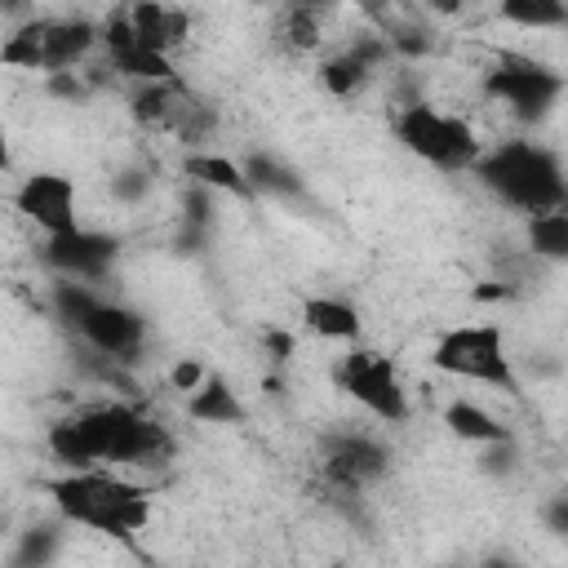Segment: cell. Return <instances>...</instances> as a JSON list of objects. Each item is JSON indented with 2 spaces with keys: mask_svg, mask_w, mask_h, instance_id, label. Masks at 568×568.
Returning a JSON list of instances; mask_svg holds the SVG:
<instances>
[{
  "mask_svg": "<svg viewBox=\"0 0 568 568\" xmlns=\"http://www.w3.org/2000/svg\"><path fill=\"white\" fill-rule=\"evenodd\" d=\"M501 204L532 213H550V209H568V182H564V164L550 146L528 142V138H510L497 142L488 151H479L475 169H470Z\"/></svg>",
  "mask_w": 568,
  "mask_h": 568,
  "instance_id": "cell-3",
  "label": "cell"
},
{
  "mask_svg": "<svg viewBox=\"0 0 568 568\" xmlns=\"http://www.w3.org/2000/svg\"><path fill=\"white\" fill-rule=\"evenodd\" d=\"M444 426H448L462 444H479V448H484V444H497V439H506V435H510V430H506V426H501L484 404L462 399V395L444 404Z\"/></svg>",
  "mask_w": 568,
  "mask_h": 568,
  "instance_id": "cell-17",
  "label": "cell"
},
{
  "mask_svg": "<svg viewBox=\"0 0 568 568\" xmlns=\"http://www.w3.org/2000/svg\"><path fill=\"white\" fill-rule=\"evenodd\" d=\"M390 466V453L373 435H337L324 448V470L342 484H368Z\"/></svg>",
  "mask_w": 568,
  "mask_h": 568,
  "instance_id": "cell-11",
  "label": "cell"
},
{
  "mask_svg": "<svg viewBox=\"0 0 568 568\" xmlns=\"http://www.w3.org/2000/svg\"><path fill=\"white\" fill-rule=\"evenodd\" d=\"M248 191H266V195H297L302 191V178L293 164H284L280 155H266V151H253L244 164H240Z\"/></svg>",
  "mask_w": 568,
  "mask_h": 568,
  "instance_id": "cell-18",
  "label": "cell"
},
{
  "mask_svg": "<svg viewBox=\"0 0 568 568\" xmlns=\"http://www.w3.org/2000/svg\"><path fill=\"white\" fill-rule=\"evenodd\" d=\"M444 568H466V564H444Z\"/></svg>",
  "mask_w": 568,
  "mask_h": 568,
  "instance_id": "cell-33",
  "label": "cell"
},
{
  "mask_svg": "<svg viewBox=\"0 0 568 568\" xmlns=\"http://www.w3.org/2000/svg\"><path fill=\"white\" fill-rule=\"evenodd\" d=\"M146 186H151V182H146V173H142V169H124V173H115V178H111V195H115V200H124V204L142 200V195H146Z\"/></svg>",
  "mask_w": 568,
  "mask_h": 568,
  "instance_id": "cell-26",
  "label": "cell"
},
{
  "mask_svg": "<svg viewBox=\"0 0 568 568\" xmlns=\"http://www.w3.org/2000/svg\"><path fill=\"white\" fill-rule=\"evenodd\" d=\"M528 248L541 262H568V209L528 217Z\"/></svg>",
  "mask_w": 568,
  "mask_h": 568,
  "instance_id": "cell-21",
  "label": "cell"
},
{
  "mask_svg": "<svg viewBox=\"0 0 568 568\" xmlns=\"http://www.w3.org/2000/svg\"><path fill=\"white\" fill-rule=\"evenodd\" d=\"M479 568H519V559H510V555H488Z\"/></svg>",
  "mask_w": 568,
  "mask_h": 568,
  "instance_id": "cell-31",
  "label": "cell"
},
{
  "mask_svg": "<svg viewBox=\"0 0 568 568\" xmlns=\"http://www.w3.org/2000/svg\"><path fill=\"white\" fill-rule=\"evenodd\" d=\"M546 528H550L555 537H568V497H550V506H546Z\"/></svg>",
  "mask_w": 568,
  "mask_h": 568,
  "instance_id": "cell-28",
  "label": "cell"
},
{
  "mask_svg": "<svg viewBox=\"0 0 568 568\" xmlns=\"http://www.w3.org/2000/svg\"><path fill=\"white\" fill-rule=\"evenodd\" d=\"M284 40L293 44V49H315L320 40H324V22H320V9H306V4H293V9H284Z\"/></svg>",
  "mask_w": 568,
  "mask_h": 568,
  "instance_id": "cell-24",
  "label": "cell"
},
{
  "mask_svg": "<svg viewBox=\"0 0 568 568\" xmlns=\"http://www.w3.org/2000/svg\"><path fill=\"white\" fill-rule=\"evenodd\" d=\"M62 546V519L53 524H31L18 532L13 541V555H9V568H49L53 555Z\"/></svg>",
  "mask_w": 568,
  "mask_h": 568,
  "instance_id": "cell-20",
  "label": "cell"
},
{
  "mask_svg": "<svg viewBox=\"0 0 568 568\" xmlns=\"http://www.w3.org/2000/svg\"><path fill=\"white\" fill-rule=\"evenodd\" d=\"M204 377H209V368H204L200 359H178V364H173V373H169V382H173L178 390H186V395H191Z\"/></svg>",
  "mask_w": 568,
  "mask_h": 568,
  "instance_id": "cell-27",
  "label": "cell"
},
{
  "mask_svg": "<svg viewBox=\"0 0 568 568\" xmlns=\"http://www.w3.org/2000/svg\"><path fill=\"white\" fill-rule=\"evenodd\" d=\"M182 169H186V178L200 186V191H209V195H244L248 191V182H244V173H240V160H231V155H217V151H191L186 160H182Z\"/></svg>",
  "mask_w": 568,
  "mask_h": 568,
  "instance_id": "cell-16",
  "label": "cell"
},
{
  "mask_svg": "<svg viewBox=\"0 0 568 568\" xmlns=\"http://www.w3.org/2000/svg\"><path fill=\"white\" fill-rule=\"evenodd\" d=\"M497 18H506L524 31H555L568 22V4H559V0H506L497 9Z\"/></svg>",
  "mask_w": 568,
  "mask_h": 568,
  "instance_id": "cell-22",
  "label": "cell"
},
{
  "mask_svg": "<svg viewBox=\"0 0 568 568\" xmlns=\"http://www.w3.org/2000/svg\"><path fill=\"white\" fill-rule=\"evenodd\" d=\"M13 169V146H9V124L0 120V173Z\"/></svg>",
  "mask_w": 568,
  "mask_h": 568,
  "instance_id": "cell-30",
  "label": "cell"
},
{
  "mask_svg": "<svg viewBox=\"0 0 568 568\" xmlns=\"http://www.w3.org/2000/svg\"><path fill=\"white\" fill-rule=\"evenodd\" d=\"M302 328L324 337V342H346V346H359V311L346 302V297H328V293H315L302 302Z\"/></svg>",
  "mask_w": 568,
  "mask_h": 568,
  "instance_id": "cell-14",
  "label": "cell"
},
{
  "mask_svg": "<svg viewBox=\"0 0 568 568\" xmlns=\"http://www.w3.org/2000/svg\"><path fill=\"white\" fill-rule=\"evenodd\" d=\"M4 532H9V519H4V510H0V537H4Z\"/></svg>",
  "mask_w": 568,
  "mask_h": 568,
  "instance_id": "cell-32",
  "label": "cell"
},
{
  "mask_svg": "<svg viewBox=\"0 0 568 568\" xmlns=\"http://www.w3.org/2000/svg\"><path fill=\"white\" fill-rule=\"evenodd\" d=\"M13 209L36 226L44 231V240L53 235H67L80 226L75 217V182L67 173H53V169H36L18 182L13 191Z\"/></svg>",
  "mask_w": 568,
  "mask_h": 568,
  "instance_id": "cell-9",
  "label": "cell"
},
{
  "mask_svg": "<svg viewBox=\"0 0 568 568\" xmlns=\"http://www.w3.org/2000/svg\"><path fill=\"white\" fill-rule=\"evenodd\" d=\"M53 311L106 359H138V351L146 342V320L138 311H129L124 302L93 293L89 284L58 280L53 284Z\"/></svg>",
  "mask_w": 568,
  "mask_h": 568,
  "instance_id": "cell-4",
  "label": "cell"
},
{
  "mask_svg": "<svg viewBox=\"0 0 568 568\" xmlns=\"http://www.w3.org/2000/svg\"><path fill=\"white\" fill-rule=\"evenodd\" d=\"M49 497L62 524H80L115 541H129L151 524V493L106 466L58 475L49 484Z\"/></svg>",
  "mask_w": 568,
  "mask_h": 568,
  "instance_id": "cell-2",
  "label": "cell"
},
{
  "mask_svg": "<svg viewBox=\"0 0 568 568\" xmlns=\"http://www.w3.org/2000/svg\"><path fill=\"white\" fill-rule=\"evenodd\" d=\"M120 257V244L115 235H102V231H89V226H75L67 235H53L44 240V266L58 275V280H75V284H93L102 280Z\"/></svg>",
  "mask_w": 568,
  "mask_h": 568,
  "instance_id": "cell-10",
  "label": "cell"
},
{
  "mask_svg": "<svg viewBox=\"0 0 568 568\" xmlns=\"http://www.w3.org/2000/svg\"><path fill=\"white\" fill-rule=\"evenodd\" d=\"M266 346L275 351V359H284V355L293 351V337H288V333H280V328H271V333H266Z\"/></svg>",
  "mask_w": 568,
  "mask_h": 568,
  "instance_id": "cell-29",
  "label": "cell"
},
{
  "mask_svg": "<svg viewBox=\"0 0 568 568\" xmlns=\"http://www.w3.org/2000/svg\"><path fill=\"white\" fill-rule=\"evenodd\" d=\"M430 364L448 377H462V382H484V386H497V390H519V377H515V364H510V351H506V337L497 324H453L435 337L430 346Z\"/></svg>",
  "mask_w": 568,
  "mask_h": 568,
  "instance_id": "cell-6",
  "label": "cell"
},
{
  "mask_svg": "<svg viewBox=\"0 0 568 568\" xmlns=\"http://www.w3.org/2000/svg\"><path fill=\"white\" fill-rule=\"evenodd\" d=\"M186 417L204 426H235L244 417V399L222 373H209L191 395H186Z\"/></svg>",
  "mask_w": 568,
  "mask_h": 568,
  "instance_id": "cell-15",
  "label": "cell"
},
{
  "mask_svg": "<svg viewBox=\"0 0 568 568\" xmlns=\"http://www.w3.org/2000/svg\"><path fill=\"white\" fill-rule=\"evenodd\" d=\"M519 466V453H515V439L506 435V439H497V444H484V453H479V470L484 475H510Z\"/></svg>",
  "mask_w": 568,
  "mask_h": 568,
  "instance_id": "cell-25",
  "label": "cell"
},
{
  "mask_svg": "<svg viewBox=\"0 0 568 568\" xmlns=\"http://www.w3.org/2000/svg\"><path fill=\"white\" fill-rule=\"evenodd\" d=\"M0 67L44 71V18H31L0 40Z\"/></svg>",
  "mask_w": 568,
  "mask_h": 568,
  "instance_id": "cell-19",
  "label": "cell"
},
{
  "mask_svg": "<svg viewBox=\"0 0 568 568\" xmlns=\"http://www.w3.org/2000/svg\"><path fill=\"white\" fill-rule=\"evenodd\" d=\"M368 67L351 53V49H342V53H333V58H324L320 62V84L333 93V98H351V93H359L364 84H368Z\"/></svg>",
  "mask_w": 568,
  "mask_h": 568,
  "instance_id": "cell-23",
  "label": "cell"
},
{
  "mask_svg": "<svg viewBox=\"0 0 568 568\" xmlns=\"http://www.w3.org/2000/svg\"><path fill=\"white\" fill-rule=\"evenodd\" d=\"M337 386L377 422L399 426L408 417V390L390 364V355L373 351V346H351L337 364Z\"/></svg>",
  "mask_w": 568,
  "mask_h": 568,
  "instance_id": "cell-7",
  "label": "cell"
},
{
  "mask_svg": "<svg viewBox=\"0 0 568 568\" xmlns=\"http://www.w3.org/2000/svg\"><path fill=\"white\" fill-rule=\"evenodd\" d=\"M124 18H129L133 40L146 53H160V58H169L191 31V18L173 4H133V9H124Z\"/></svg>",
  "mask_w": 568,
  "mask_h": 568,
  "instance_id": "cell-12",
  "label": "cell"
},
{
  "mask_svg": "<svg viewBox=\"0 0 568 568\" xmlns=\"http://www.w3.org/2000/svg\"><path fill=\"white\" fill-rule=\"evenodd\" d=\"M98 44V27L84 18H44V71L62 75L75 71L89 49Z\"/></svg>",
  "mask_w": 568,
  "mask_h": 568,
  "instance_id": "cell-13",
  "label": "cell"
},
{
  "mask_svg": "<svg viewBox=\"0 0 568 568\" xmlns=\"http://www.w3.org/2000/svg\"><path fill=\"white\" fill-rule=\"evenodd\" d=\"M53 462L67 470H93V466H160L173 453V439L160 422L138 413L133 404L106 399L75 417H62L44 435Z\"/></svg>",
  "mask_w": 568,
  "mask_h": 568,
  "instance_id": "cell-1",
  "label": "cell"
},
{
  "mask_svg": "<svg viewBox=\"0 0 568 568\" xmlns=\"http://www.w3.org/2000/svg\"><path fill=\"white\" fill-rule=\"evenodd\" d=\"M484 93L493 102H501L510 115L519 120H546L559 98H564V75L541 67V62H528V58H506L497 62L488 75H484Z\"/></svg>",
  "mask_w": 568,
  "mask_h": 568,
  "instance_id": "cell-8",
  "label": "cell"
},
{
  "mask_svg": "<svg viewBox=\"0 0 568 568\" xmlns=\"http://www.w3.org/2000/svg\"><path fill=\"white\" fill-rule=\"evenodd\" d=\"M395 138L404 142L408 155L426 160L430 169L439 173H462V169H475L484 142L475 138V129L453 115V111H439L430 102H408L399 115H395Z\"/></svg>",
  "mask_w": 568,
  "mask_h": 568,
  "instance_id": "cell-5",
  "label": "cell"
}]
</instances>
